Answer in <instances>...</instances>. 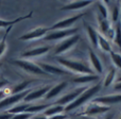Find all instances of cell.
<instances>
[{
	"label": "cell",
	"mask_w": 121,
	"mask_h": 119,
	"mask_svg": "<svg viewBox=\"0 0 121 119\" xmlns=\"http://www.w3.org/2000/svg\"><path fill=\"white\" fill-rule=\"evenodd\" d=\"M102 90V84L101 81L98 83L90 85L87 87V89L84 90L72 103H70L69 105H67L65 107V113L66 114H74L75 112H78V110L82 109L83 106H85L86 104H88L89 102H91L97 96H99L100 92Z\"/></svg>",
	"instance_id": "1"
},
{
	"label": "cell",
	"mask_w": 121,
	"mask_h": 119,
	"mask_svg": "<svg viewBox=\"0 0 121 119\" xmlns=\"http://www.w3.org/2000/svg\"><path fill=\"white\" fill-rule=\"evenodd\" d=\"M57 65L66 69L73 75H92L94 71L88 65L87 60H74L66 57H55Z\"/></svg>",
	"instance_id": "2"
},
{
	"label": "cell",
	"mask_w": 121,
	"mask_h": 119,
	"mask_svg": "<svg viewBox=\"0 0 121 119\" xmlns=\"http://www.w3.org/2000/svg\"><path fill=\"white\" fill-rule=\"evenodd\" d=\"M81 40V35L79 33L74 34V35L70 36V37L65 38L64 40L60 42L56 46L54 47L53 50V54L54 57H64L66 53L71 51Z\"/></svg>",
	"instance_id": "3"
},
{
	"label": "cell",
	"mask_w": 121,
	"mask_h": 119,
	"mask_svg": "<svg viewBox=\"0 0 121 119\" xmlns=\"http://www.w3.org/2000/svg\"><path fill=\"white\" fill-rule=\"evenodd\" d=\"M12 64H14L15 66H17L18 68H20L21 70L26 71L27 73L33 75H39V77H47V73L38 66V64L32 62L30 60H23V59H19V60H13L11 61Z\"/></svg>",
	"instance_id": "4"
},
{
	"label": "cell",
	"mask_w": 121,
	"mask_h": 119,
	"mask_svg": "<svg viewBox=\"0 0 121 119\" xmlns=\"http://www.w3.org/2000/svg\"><path fill=\"white\" fill-rule=\"evenodd\" d=\"M81 112H77L74 114H82V115H86L89 116L91 118L98 119V117H102L103 115H105L106 113H108L112 110V107H107V106H103V105L97 104L94 102H89L88 104H86L85 106H83Z\"/></svg>",
	"instance_id": "5"
},
{
	"label": "cell",
	"mask_w": 121,
	"mask_h": 119,
	"mask_svg": "<svg viewBox=\"0 0 121 119\" xmlns=\"http://www.w3.org/2000/svg\"><path fill=\"white\" fill-rule=\"evenodd\" d=\"M79 32V28L74 27L71 29H67V30H52L49 31L48 34L44 37V40L46 42H62L65 38L70 37V36L78 34Z\"/></svg>",
	"instance_id": "6"
},
{
	"label": "cell",
	"mask_w": 121,
	"mask_h": 119,
	"mask_svg": "<svg viewBox=\"0 0 121 119\" xmlns=\"http://www.w3.org/2000/svg\"><path fill=\"white\" fill-rule=\"evenodd\" d=\"M87 87L88 86H75V88H73L72 90H70V92L66 93V94H64L60 97H59L53 103L66 107L67 105H69L70 103H72L73 101H74L75 99H77L78 97L84 92V90L87 89Z\"/></svg>",
	"instance_id": "7"
},
{
	"label": "cell",
	"mask_w": 121,
	"mask_h": 119,
	"mask_svg": "<svg viewBox=\"0 0 121 119\" xmlns=\"http://www.w3.org/2000/svg\"><path fill=\"white\" fill-rule=\"evenodd\" d=\"M87 62L89 67L91 68V70L94 71V73L96 75H100L102 78V75H104L105 72V68H104V65H103L102 61H101L100 57L95 52L94 49L89 48L87 51Z\"/></svg>",
	"instance_id": "8"
},
{
	"label": "cell",
	"mask_w": 121,
	"mask_h": 119,
	"mask_svg": "<svg viewBox=\"0 0 121 119\" xmlns=\"http://www.w3.org/2000/svg\"><path fill=\"white\" fill-rule=\"evenodd\" d=\"M91 102L107 107H112L114 105L121 104V93H113V94H108V95H99Z\"/></svg>",
	"instance_id": "9"
},
{
	"label": "cell",
	"mask_w": 121,
	"mask_h": 119,
	"mask_svg": "<svg viewBox=\"0 0 121 119\" xmlns=\"http://www.w3.org/2000/svg\"><path fill=\"white\" fill-rule=\"evenodd\" d=\"M30 90H31V88L26 90V92L19 93V94H15V95H10V96L5 97L4 99H2V100L0 101V110H4V109L9 110L12 106H14V105L20 103L21 101H23L26 96L29 94Z\"/></svg>",
	"instance_id": "10"
},
{
	"label": "cell",
	"mask_w": 121,
	"mask_h": 119,
	"mask_svg": "<svg viewBox=\"0 0 121 119\" xmlns=\"http://www.w3.org/2000/svg\"><path fill=\"white\" fill-rule=\"evenodd\" d=\"M38 66L45 71L48 75H56V77H60V75H71L73 77L72 73L67 71L63 67H60L57 64H50V63H45V62H39Z\"/></svg>",
	"instance_id": "11"
},
{
	"label": "cell",
	"mask_w": 121,
	"mask_h": 119,
	"mask_svg": "<svg viewBox=\"0 0 121 119\" xmlns=\"http://www.w3.org/2000/svg\"><path fill=\"white\" fill-rule=\"evenodd\" d=\"M101 77L96 73L92 75H73L71 78V82L75 84V86H90L100 82Z\"/></svg>",
	"instance_id": "12"
},
{
	"label": "cell",
	"mask_w": 121,
	"mask_h": 119,
	"mask_svg": "<svg viewBox=\"0 0 121 119\" xmlns=\"http://www.w3.org/2000/svg\"><path fill=\"white\" fill-rule=\"evenodd\" d=\"M82 17H83V14H77V15H73V16L64 18L62 20H59L53 26H51L50 31H52V30H67V29L74 28L75 23L79 20H81Z\"/></svg>",
	"instance_id": "13"
},
{
	"label": "cell",
	"mask_w": 121,
	"mask_h": 119,
	"mask_svg": "<svg viewBox=\"0 0 121 119\" xmlns=\"http://www.w3.org/2000/svg\"><path fill=\"white\" fill-rule=\"evenodd\" d=\"M49 31H50V28L48 27H37V28H34L33 30H30L29 32L25 33L23 35H21L19 37V40H25V42L40 40V38H44L48 34Z\"/></svg>",
	"instance_id": "14"
},
{
	"label": "cell",
	"mask_w": 121,
	"mask_h": 119,
	"mask_svg": "<svg viewBox=\"0 0 121 119\" xmlns=\"http://www.w3.org/2000/svg\"><path fill=\"white\" fill-rule=\"evenodd\" d=\"M51 86L52 85H45V86H42V87L31 89L29 92V94L26 96V98L23 99V102L33 103L34 101L40 100V99H45V97H46L47 93L49 92V89L51 88Z\"/></svg>",
	"instance_id": "15"
},
{
	"label": "cell",
	"mask_w": 121,
	"mask_h": 119,
	"mask_svg": "<svg viewBox=\"0 0 121 119\" xmlns=\"http://www.w3.org/2000/svg\"><path fill=\"white\" fill-rule=\"evenodd\" d=\"M118 70L115 68V67H109L107 69V71H105L104 75H102L103 79L101 81V84H102V89H108V88H112L114 85L116 84L118 79Z\"/></svg>",
	"instance_id": "16"
},
{
	"label": "cell",
	"mask_w": 121,
	"mask_h": 119,
	"mask_svg": "<svg viewBox=\"0 0 121 119\" xmlns=\"http://www.w3.org/2000/svg\"><path fill=\"white\" fill-rule=\"evenodd\" d=\"M84 32H85V35L87 37V40L89 43L91 49L96 50L98 48V40H99V35H100L98 30L94 26L89 25V23H85L84 25Z\"/></svg>",
	"instance_id": "17"
},
{
	"label": "cell",
	"mask_w": 121,
	"mask_h": 119,
	"mask_svg": "<svg viewBox=\"0 0 121 119\" xmlns=\"http://www.w3.org/2000/svg\"><path fill=\"white\" fill-rule=\"evenodd\" d=\"M68 85H69L68 81H62L60 83L55 84V85H52L51 88L49 89V92L47 93L46 97H45V100L50 101V100H53V99H57L59 97L62 96V94L68 87Z\"/></svg>",
	"instance_id": "18"
},
{
	"label": "cell",
	"mask_w": 121,
	"mask_h": 119,
	"mask_svg": "<svg viewBox=\"0 0 121 119\" xmlns=\"http://www.w3.org/2000/svg\"><path fill=\"white\" fill-rule=\"evenodd\" d=\"M50 49H51L50 46H39V47L29 49V50L25 51L21 54V59L30 60V59H36V57H44V55H46L50 51Z\"/></svg>",
	"instance_id": "19"
},
{
	"label": "cell",
	"mask_w": 121,
	"mask_h": 119,
	"mask_svg": "<svg viewBox=\"0 0 121 119\" xmlns=\"http://www.w3.org/2000/svg\"><path fill=\"white\" fill-rule=\"evenodd\" d=\"M94 3L92 1H69L67 3H65L64 5L60 8V11H64V12H74V11H81L84 9L88 8L89 5Z\"/></svg>",
	"instance_id": "20"
},
{
	"label": "cell",
	"mask_w": 121,
	"mask_h": 119,
	"mask_svg": "<svg viewBox=\"0 0 121 119\" xmlns=\"http://www.w3.org/2000/svg\"><path fill=\"white\" fill-rule=\"evenodd\" d=\"M109 12V20L113 25L119 22L121 20V10H120V1L107 2Z\"/></svg>",
	"instance_id": "21"
},
{
	"label": "cell",
	"mask_w": 121,
	"mask_h": 119,
	"mask_svg": "<svg viewBox=\"0 0 121 119\" xmlns=\"http://www.w3.org/2000/svg\"><path fill=\"white\" fill-rule=\"evenodd\" d=\"M99 50H101L103 53H107V54H109V53L112 52V51L114 50L113 48V43L111 42V40H108L105 36L103 35H99V40H98V48Z\"/></svg>",
	"instance_id": "22"
},
{
	"label": "cell",
	"mask_w": 121,
	"mask_h": 119,
	"mask_svg": "<svg viewBox=\"0 0 121 119\" xmlns=\"http://www.w3.org/2000/svg\"><path fill=\"white\" fill-rule=\"evenodd\" d=\"M32 15H33V13L30 12L29 14L25 15V16H19V17H17V18H15V19H11V20L0 19V29H2V28H6V29H8V28H11V27H13L14 25H16V23L20 22V21L32 18Z\"/></svg>",
	"instance_id": "23"
},
{
	"label": "cell",
	"mask_w": 121,
	"mask_h": 119,
	"mask_svg": "<svg viewBox=\"0 0 121 119\" xmlns=\"http://www.w3.org/2000/svg\"><path fill=\"white\" fill-rule=\"evenodd\" d=\"M98 32L101 34V35L105 36L107 34V32L114 27V25L111 22L109 19H103L101 17H98Z\"/></svg>",
	"instance_id": "24"
},
{
	"label": "cell",
	"mask_w": 121,
	"mask_h": 119,
	"mask_svg": "<svg viewBox=\"0 0 121 119\" xmlns=\"http://www.w3.org/2000/svg\"><path fill=\"white\" fill-rule=\"evenodd\" d=\"M63 113H65V107L62 106V105H59V104H54V103L50 104V106H49L48 109L43 112V114H44L47 118H50V117H52V116L63 114Z\"/></svg>",
	"instance_id": "25"
},
{
	"label": "cell",
	"mask_w": 121,
	"mask_h": 119,
	"mask_svg": "<svg viewBox=\"0 0 121 119\" xmlns=\"http://www.w3.org/2000/svg\"><path fill=\"white\" fill-rule=\"evenodd\" d=\"M97 4V15L103 19H109V12L107 1H98Z\"/></svg>",
	"instance_id": "26"
},
{
	"label": "cell",
	"mask_w": 121,
	"mask_h": 119,
	"mask_svg": "<svg viewBox=\"0 0 121 119\" xmlns=\"http://www.w3.org/2000/svg\"><path fill=\"white\" fill-rule=\"evenodd\" d=\"M31 104H32V103L20 102V103H18V104H16V105H14V106H12L11 109L6 110L5 113L11 114V115H16V114L26 113V111H27V110L29 109L30 105H31Z\"/></svg>",
	"instance_id": "27"
},
{
	"label": "cell",
	"mask_w": 121,
	"mask_h": 119,
	"mask_svg": "<svg viewBox=\"0 0 121 119\" xmlns=\"http://www.w3.org/2000/svg\"><path fill=\"white\" fill-rule=\"evenodd\" d=\"M108 55H109V59H111L113 67H115L118 71H121V52L113 50Z\"/></svg>",
	"instance_id": "28"
},
{
	"label": "cell",
	"mask_w": 121,
	"mask_h": 119,
	"mask_svg": "<svg viewBox=\"0 0 121 119\" xmlns=\"http://www.w3.org/2000/svg\"><path fill=\"white\" fill-rule=\"evenodd\" d=\"M49 106H50V103H43V104H33V103H32L29 109L26 111V113L35 115V114H38V113H43V112L48 109Z\"/></svg>",
	"instance_id": "29"
},
{
	"label": "cell",
	"mask_w": 121,
	"mask_h": 119,
	"mask_svg": "<svg viewBox=\"0 0 121 119\" xmlns=\"http://www.w3.org/2000/svg\"><path fill=\"white\" fill-rule=\"evenodd\" d=\"M30 84H32V81H23L20 82V83L16 84L14 87H12L11 89V95H15V94H19V93L26 92V90L30 89L29 86Z\"/></svg>",
	"instance_id": "30"
},
{
	"label": "cell",
	"mask_w": 121,
	"mask_h": 119,
	"mask_svg": "<svg viewBox=\"0 0 121 119\" xmlns=\"http://www.w3.org/2000/svg\"><path fill=\"white\" fill-rule=\"evenodd\" d=\"M114 26H115V36L113 40V45L121 49V20Z\"/></svg>",
	"instance_id": "31"
},
{
	"label": "cell",
	"mask_w": 121,
	"mask_h": 119,
	"mask_svg": "<svg viewBox=\"0 0 121 119\" xmlns=\"http://www.w3.org/2000/svg\"><path fill=\"white\" fill-rule=\"evenodd\" d=\"M11 29H12V27L8 28V29L5 30V32H4L2 38L0 40V57H1L2 55L5 53L6 48H8V45H6V40H8V35H9V33H10Z\"/></svg>",
	"instance_id": "32"
},
{
	"label": "cell",
	"mask_w": 121,
	"mask_h": 119,
	"mask_svg": "<svg viewBox=\"0 0 121 119\" xmlns=\"http://www.w3.org/2000/svg\"><path fill=\"white\" fill-rule=\"evenodd\" d=\"M117 116H118V113L115 110L112 109L108 113H106L105 115H103L102 117H100V118L101 119H117Z\"/></svg>",
	"instance_id": "33"
},
{
	"label": "cell",
	"mask_w": 121,
	"mask_h": 119,
	"mask_svg": "<svg viewBox=\"0 0 121 119\" xmlns=\"http://www.w3.org/2000/svg\"><path fill=\"white\" fill-rule=\"evenodd\" d=\"M32 114L29 113H20V114H16V115H13L12 119H31L32 118Z\"/></svg>",
	"instance_id": "34"
},
{
	"label": "cell",
	"mask_w": 121,
	"mask_h": 119,
	"mask_svg": "<svg viewBox=\"0 0 121 119\" xmlns=\"http://www.w3.org/2000/svg\"><path fill=\"white\" fill-rule=\"evenodd\" d=\"M11 95V89H6V88H3V89H0V101L2 99H4L5 97L10 96Z\"/></svg>",
	"instance_id": "35"
},
{
	"label": "cell",
	"mask_w": 121,
	"mask_h": 119,
	"mask_svg": "<svg viewBox=\"0 0 121 119\" xmlns=\"http://www.w3.org/2000/svg\"><path fill=\"white\" fill-rule=\"evenodd\" d=\"M48 119H70V116L66 113H63V114H59V115L52 116V117H50Z\"/></svg>",
	"instance_id": "36"
},
{
	"label": "cell",
	"mask_w": 121,
	"mask_h": 119,
	"mask_svg": "<svg viewBox=\"0 0 121 119\" xmlns=\"http://www.w3.org/2000/svg\"><path fill=\"white\" fill-rule=\"evenodd\" d=\"M70 119H95V118H91L86 115H82V114H74L72 117H70Z\"/></svg>",
	"instance_id": "37"
},
{
	"label": "cell",
	"mask_w": 121,
	"mask_h": 119,
	"mask_svg": "<svg viewBox=\"0 0 121 119\" xmlns=\"http://www.w3.org/2000/svg\"><path fill=\"white\" fill-rule=\"evenodd\" d=\"M112 89L115 93H121V82H117V83L112 87Z\"/></svg>",
	"instance_id": "38"
},
{
	"label": "cell",
	"mask_w": 121,
	"mask_h": 119,
	"mask_svg": "<svg viewBox=\"0 0 121 119\" xmlns=\"http://www.w3.org/2000/svg\"><path fill=\"white\" fill-rule=\"evenodd\" d=\"M31 119H48V118H47L43 113H38V114H35V115L32 116Z\"/></svg>",
	"instance_id": "39"
},
{
	"label": "cell",
	"mask_w": 121,
	"mask_h": 119,
	"mask_svg": "<svg viewBox=\"0 0 121 119\" xmlns=\"http://www.w3.org/2000/svg\"><path fill=\"white\" fill-rule=\"evenodd\" d=\"M12 116L11 114L8 113H3V114H0V119H12Z\"/></svg>",
	"instance_id": "40"
},
{
	"label": "cell",
	"mask_w": 121,
	"mask_h": 119,
	"mask_svg": "<svg viewBox=\"0 0 121 119\" xmlns=\"http://www.w3.org/2000/svg\"><path fill=\"white\" fill-rule=\"evenodd\" d=\"M9 84L8 81H5V80H0V89H3V88H5V86Z\"/></svg>",
	"instance_id": "41"
},
{
	"label": "cell",
	"mask_w": 121,
	"mask_h": 119,
	"mask_svg": "<svg viewBox=\"0 0 121 119\" xmlns=\"http://www.w3.org/2000/svg\"><path fill=\"white\" fill-rule=\"evenodd\" d=\"M117 119H121V110H120V112L118 113V116H117Z\"/></svg>",
	"instance_id": "42"
},
{
	"label": "cell",
	"mask_w": 121,
	"mask_h": 119,
	"mask_svg": "<svg viewBox=\"0 0 121 119\" xmlns=\"http://www.w3.org/2000/svg\"><path fill=\"white\" fill-rule=\"evenodd\" d=\"M117 82H121V75H118V79H117ZM116 82V83H117Z\"/></svg>",
	"instance_id": "43"
},
{
	"label": "cell",
	"mask_w": 121,
	"mask_h": 119,
	"mask_svg": "<svg viewBox=\"0 0 121 119\" xmlns=\"http://www.w3.org/2000/svg\"><path fill=\"white\" fill-rule=\"evenodd\" d=\"M1 66H2V64H1V63H0V68H1Z\"/></svg>",
	"instance_id": "44"
},
{
	"label": "cell",
	"mask_w": 121,
	"mask_h": 119,
	"mask_svg": "<svg viewBox=\"0 0 121 119\" xmlns=\"http://www.w3.org/2000/svg\"><path fill=\"white\" fill-rule=\"evenodd\" d=\"M120 10H121V1H120Z\"/></svg>",
	"instance_id": "45"
}]
</instances>
